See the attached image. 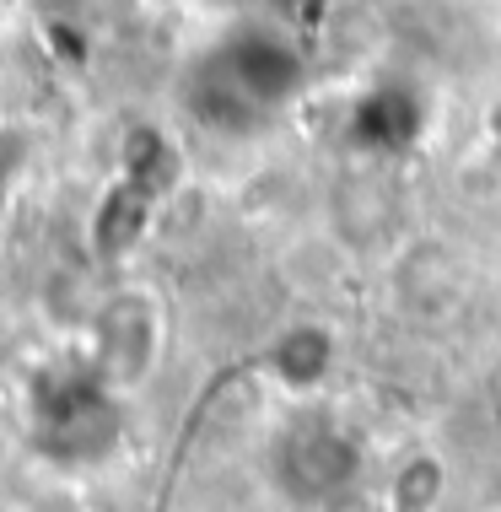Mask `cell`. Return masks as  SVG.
Returning a JSON list of instances; mask_svg holds the SVG:
<instances>
[{
  "mask_svg": "<svg viewBox=\"0 0 501 512\" xmlns=\"http://www.w3.org/2000/svg\"><path fill=\"white\" fill-rule=\"evenodd\" d=\"M334 367V340L324 324H291L281 340L270 345V372L286 389H313Z\"/></svg>",
  "mask_w": 501,
  "mask_h": 512,
  "instance_id": "cell-5",
  "label": "cell"
},
{
  "mask_svg": "<svg viewBox=\"0 0 501 512\" xmlns=\"http://www.w3.org/2000/svg\"><path fill=\"white\" fill-rule=\"evenodd\" d=\"M437 496H442V475H437V464H426V459H415L405 475L394 480V507L399 512H431Z\"/></svg>",
  "mask_w": 501,
  "mask_h": 512,
  "instance_id": "cell-6",
  "label": "cell"
},
{
  "mask_svg": "<svg viewBox=\"0 0 501 512\" xmlns=\"http://www.w3.org/2000/svg\"><path fill=\"white\" fill-rule=\"evenodd\" d=\"M308 87V60L291 44L281 27L243 22L227 38H216L211 49L194 60L184 81L189 114L216 135L248 141L264 124H275Z\"/></svg>",
  "mask_w": 501,
  "mask_h": 512,
  "instance_id": "cell-1",
  "label": "cell"
},
{
  "mask_svg": "<svg viewBox=\"0 0 501 512\" xmlns=\"http://www.w3.org/2000/svg\"><path fill=\"white\" fill-rule=\"evenodd\" d=\"M421 98L410 87H372L367 98L351 108V141L372 157H394L421 135Z\"/></svg>",
  "mask_w": 501,
  "mask_h": 512,
  "instance_id": "cell-4",
  "label": "cell"
},
{
  "mask_svg": "<svg viewBox=\"0 0 501 512\" xmlns=\"http://www.w3.org/2000/svg\"><path fill=\"white\" fill-rule=\"evenodd\" d=\"M361 475V442L340 421H297L275 448V480L291 502H340Z\"/></svg>",
  "mask_w": 501,
  "mask_h": 512,
  "instance_id": "cell-2",
  "label": "cell"
},
{
  "mask_svg": "<svg viewBox=\"0 0 501 512\" xmlns=\"http://www.w3.org/2000/svg\"><path fill=\"white\" fill-rule=\"evenodd\" d=\"M491 146H496V157H501V108H496V119H491Z\"/></svg>",
  "mask_w": 501,
  "mask_h": 512,
  "instance_id": "cell-7",
  "label": "cell"
},
{
  "mask_svg": "<svg viewBox=\"0 0 501 512\" xmlns=\"http://www.w3.org/2000/svg\"><path fill=\"white\" fill-rule=\"evenodd\" d=\"M92 356H97V383H108V389L146 383L162 356V308L146 292L108 297L92 318Z\"/></svg>",
  "mask_w": 501,
  "mask_h": 512,
  "instance_id": "cell-3",
  "label": "cell"
}]
</instances>
